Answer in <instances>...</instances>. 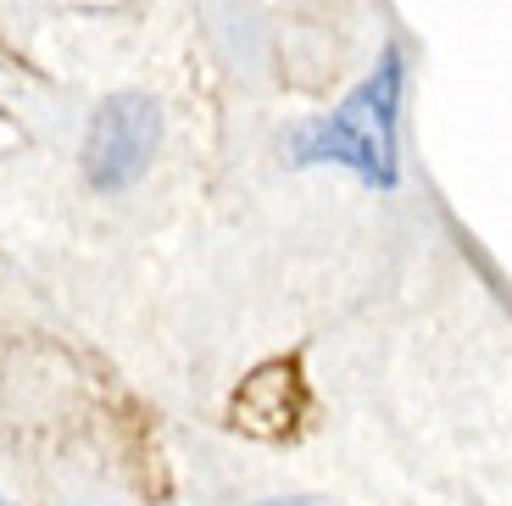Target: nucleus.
Masks as SVG:
<instances>
[{"mask_svg":"<svg viewBox=\"0 0 512 506\" xmlns=\"http://www.w3.org/2000/svg\"><path fill=\"white\" fill-rule=\"evenodd\" d=\"M0 506H17V501H6V495H0Z\"/></svg>","mask_w":512,"mask_h":506,"instance_id":"nucleus-5","label":"nucleus"},{"mask_svg":"<svg viewBox=\"0 0 512 506\" xmlns=\"http://www.w3.org/2000/svg\"><path fill=\"white\" fill-rule=\"evenodd\" d=\"M401 89H407V56L401 39H390L373 62V73L351 89L346 101L323 117H307L284 134V162L290 167H346L368 190H396L401 184Z\"/></svg>","mask_w":512,"mask_h":506,"instance_id":"nucleus-1","label":"nucleus"},{"mask_svg":"<svg viewBox=\"0 0 512 506\" xmlns=\"http://www.w3.org/2000/svg\"><path fill=\"white\" fill-rule=\"evenodd\" d=\"M301 367L290 356L279 362H262L251 379L234 390V429L240 434H256V440H284L301 418Z\"/></svg>","mask_w":512,"mask_h":506,"instance_id":"nucleus-3","label":"nucleus"},{"mask_svg":"<svg viewBox=\"0 0 512 506\" xmlns=\"http://www.w3.org/2000/svg\"><path fill=\"white\" fill-rule=\"evenodd\" d=\"M156 145H162V106H156V95L117 89V95H106L95 106L90 128H84L78 167H84L95 195H123L151 173Z\"/></svg>","mask_w":512,"mask_h":506,"instance_id":"nucleus-2","label":"nucleus"},{"mask_svg":"<svg viewBox=\"0 0 512 506\" xmlns=\"http://www.w3.org/2000/svg\"><path fill=\"white\" fill-rule=\"evenodd\" d=\"M268 506H323V501H307V495H290V501H268Z\"/></svg>","mask_w":512,"mask_h":506,"instance_id":"nucleus-4","label":"nucleus"}]
</instances>
